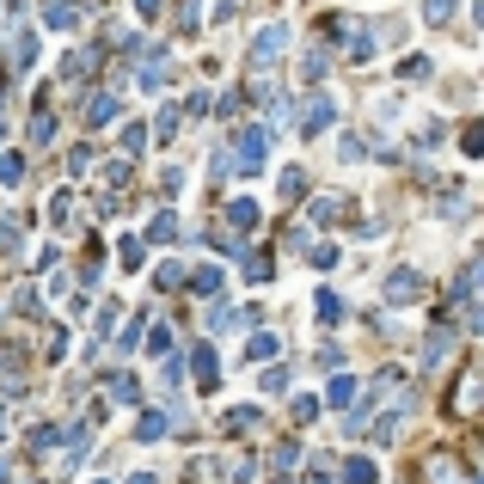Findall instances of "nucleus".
<instances>
[{
    "label": "nucleus",
    "mask_w": 484,
    "mask_h": 484,
    "mask_svg": "<svg viewBox=\"0 0 484 484\" xmlns=\"http://www.w3.org/2000/svg\"><path fill=\"white\" fill-rule=\"evenodd\" d=\"M264 154H270V129L264 123H245L240 136H233V147H227V166L240 178H251V172H264Z\"/></svg>",
    "instance_id": "1"
},
{
    "label": "nucleus",
    "mask_w": 484,
    "mask_h": 484,
    "mask_svg": "<svg viewBox=\"0 0 484 484\" xmlns=\"http://www.w3.org/2000/svg\"><path fill=\"white\" fill-rule=\"evenodd\" d=\"M136 56H141V68H136L141 92H154V86H166V49H160V43H141Z\"/></svg>",
    "instance_id": "2"
},
{
    "label": "nucleus",
    "mask_w": 484,
    "mask_h": 484,
    "mask_svg": "<svg viewBox=\"0 0 484 484\" xmlns=\"http://www.w3.org/2000/svg\"><path fill=\"white\" fill-rule=\"evenodd\" d=\"M190 374H197V386H203V392H215V381H221L215 344H190Z\"/></svg>",
    "instance_id": "3"
},
{
    "label": "nucleus",
    "mask_w": 484,
    "mask_h": 484,
    "mask_svg": "<svg viewBox=\"0 0 484 484\" xmlns=\"http://www.w3.org/2000/svg\"><path fill=\"white\" fill-rule=\"evenodd\" d=\"M282 49H288V25H270V31H264L258 43H251V68H270V62H277Z\"/></svg>",
    "instance_id": "4"
},
{
    "label": "nucleus",
    "mask_w": 484,
    "mask_h": 484,
    "mask_svg": "<svg viewBox=\"0 0 484 484\" xmlns=\"http://www.w3.org/2000/svg\"><path fill=\"white\" fill-rule=\"evenodd\" d=\"M331 117H338V99H331V92H319V99L301 110V136H319V129H331Z\"/></svg>",
    "instance_id": "5"
},
{
    "label": "nucleus",
    "mask_w": 484,
    "mask_h": 484,
    "mask_svg": "<svg viewBox=\"0 0 484 484\" xmlns=\"http://www.w3.org/2000/svg\"><path fill=\"white\" fill-rule=\"evenodd\" d=\"M381 295L392 301V307H405V301H417V295H423V282H417V270H392Z\"/></svg>",
    "instance_id": "6"
},
{
    "label": "nucleus",
    "mask_w": 484,
    "mask_h": 484,
    "mask_svg": "<svg viewBox=\"0 0 484 484\" xmlns=\"http://www.w3.org/2000/svg\"><path fill=\"white\" fill-rule=\"evenodd\" d=\"M117 110H123V99H117V92H99V99H86V129H104V123H117Z\"/></svg>",
    "instance_id": "7"
},
{
    "label": "nucleus",
    "mask_w": 484,
    "mask_h": 484,
    "mask_svg": "<svg viewBox=\"0 0 484 484\" xmlns=\"http://www.w3.org/2000/svg\"><path fill=\"white\" fill-rule=\"evenodd\" d=\"M448 356H453V331H448V325H436L429 344H423V368H442Z\"/></svg>",
    "instance_id": "8"
},
{
    "label": "nucleus",
    "mask_w": 484,
    "mask_h": 484,
    "mask_svg": "<svg viewBox=\"0 0 484 484\" xmlns=\"http://www.w3.org/2000/svg\"><path fill=\"white\" fill-rule=\"evenodd\" d=\"M43 25H49V31H74V25H80V6H74V0H49V6H43Z\"/></svg>",
    "instance_id": "9"
},
{
    "label": "nucleus",
    "mask_w": 484,
    "mask_h": 484,
    "mask_svg": "<svg viewBox=\"0 0 484 484\" xmlns=\"http://www.w3.org/2000/svg\"><path fill=\"white\" fill-rule=\"evenodd\" d=\"M190 295L215 301V295H221V270H215V264H197V270H190Z\"/></svg>",
    "instance_id": "10"
},
{
    "label": "nucleus",
    "mask_w": 484,
    "mask_h": 484,
    "mask_svg": "<svg viewBox=\"0 0 484 484\" xmlns=\"http://www.w3.org/2000/svg\"><path fill=\"white\" fill-rule=\"evenodd\" d=\"M227 221H233L240 233H251V227H258V203H251V197H233V203H227Z\"/></svg>",
    "instance_id": "11"
},
{
    "label": "nucleus",
    "mask_w": 484,
    "mask_h": 484,
    "mask_svg": "<svg viewBox=\"0 0 484 484\" xmlns=\"http://www.w3.org/2000/svg\"><path fill=\"white\" fill-rule=\"evenodd\" d=\"M136 442H166V417H160V411H141L136 417Z\"/></svg>",
    "instance_id": "12"
},
{
    "label": "nucleus",
    "mask_w": 484,
    "mask_h": 484,
    "mask_svg": "<svg viewBox=\"0 0 484 484\" xmlns=\"http://www.w3.org/2000/svg\"><path fill=\"white\" fill-rule=\"evenodd\" d=\"M381 472H374V460H362V453H349L344 460V484H374Z\"/></svg>",
    "instance_id": "13"
},
{
    "label": "nucleus",
    "mask_w": 484,
    "mask_h": 484,
    "mask_svg": "<svg viewBox=\"0 0 484 484\" xmlns=\"http://www.w3.org/2000/svg\"><path fill=\"white\" fill-rule=\"evenodd\" d=\"M277 190L288 197V203H301V197H307V172H301V166H288V172L277 178Z\"/></svg>",
    "instance_id": "14"
},
{
    "label": "nucleus",
    "mask_w": 484,
    "mask_h": 484,
    "mask_svg": "<svg viewBox=\"0 0 484 484\" xmlns=\"http://www.w3.org/2000/svg\"><path fill=\"white\" fill-rule=\"evenodd\" d=\"M166 240H178V221H172V215H154V221H147V240H141V245H166Z\"/></svg>",
    "instance_id": "15"
},
{
    "label": "nucleus",
    "mask_w": 484,
    "mask_h": 484,
    "mask_svg": "<svg viewBox=\"0 0 484 484\" xmlns=\"http://www.w3.org/2000/svg\"><path fill=\"white\" fill-rule=\"evenodd\" d=\"M110 399H117V405H141V381L136 374H117V381H110Z\"/></svg>",
    "instance_id": "16"
},
{
    "label": "nucleus",
    "mask_w": 484,
    "mask_h": 484,
    "mask_svg": "<svg viewBox=\"0 0 484 484\" xmlns=\"http://www.w3.org/2000/svg\"><path fill=\"white\" fill-rule=\"evenodd\" d=\"M349 399H356V381H349V374H338V381L325 386V405H331V411H344Z\"/></svg>",
    "instance_id": "17"
},
{
    "label": "nucleus",
    "mask_w": 484,
    "mask_h": 484,
    "mask_svg": "<svg viewBox=\"0 0 484 484\" xmlns=\"http://www.w3.org/2000/svg\"><path fill=\"white\" fill-rule=\"evenodd\" d=\"M31 62H37V37L19 31V37H13V68H31Z\"/></svg>",
    "instance_id": "18"
},
{
    "label": "nucleus",
    "mask_w": 484,
    "mask_h": 484,
    "mask_svg": "<svg viewBox=\"0 0 484 484\" xmlns=\"http://www.w3.org/2000/svg\"><path fill=\"white\" fill-rule=\"evenodd\" d=\"M245 282H270V251H245Z\"/></svg>",
    "instance_id": "19"
},
{
    "label": "nucleus",
    "mask_w": 484,
    "mask_h": 484,
    "mask_svg": "<svg viewBox=\"0 0 484 484\" xmlns=\"http://www.w3.org/2000/svg\"><path fill=\"white\" fill-rule=\"evenodd\" d=\"M277 349H282V338H270V331H258V338H251V349H245V356H251V362H270Z\"/></svg>",
    "instance_id": "20"
},
{
    "label": "nucleus",
    "mask_w": 484,
    "mask_h": 484,
    "mask_svg": "<svg viewBox=\"0 0 484 484\" xmlns=\"http://www.w3.org/2000/svg\"><path fill=\"white\" fill-rule=\"evenodd\" d=\"M453 6H460V0H423V19H429V25H448Z\"/></svg>",
    "instance_id": "21"
},
{
    "label": "nucleus",
    "mask_w": 484,
    "mask_h": 484,
    "mask_svg": "<svg viewBox=\"0 0 484 484\" xmlns=\"http://www.w3.org/2000/svg\"><path fill=\"white\" fill-rule=\"evenodd\" d=\"M92 62H99V49H74V56H68V68H62V74H68V80H80V74L92 68Z\"/></svg>",
    "instance_id": "22"
},
{
    "label": "nucleus",
    "mask_w": 484,
    "mask_h": 484,
    "mask_svg": "<svg viewBox=\"0 0 484 484\" xmlns=\"http://www.w3.org/2000/svg\"><path fill=\"white\" fill-rule=\"evenodd\" d=\"M31 141H37V147L56 141V117H49V110H37V117H31Z\"/></svg>",
    "instance_id": "23"
},
{
    "label": "nucleus",
    "mask_w": 484,
    "mask_h": 484,
    "mask_svg": "<svg viewBox=\"0 0 484 484\" xmlns=\"http://www.w3.org/2000/svg\"><path fill=\"white\" fill-rule=\"evenodd\" d=\"M56 442H62V429H56V423H37V429H31V448H37V453L56 448Z\"/></svg>",
    "instance_id": "24"
},
{
    "label": "nucleus",
    "mask_w": 484,
    "mask_h": 484,
    "mask_svg": "<svg viewBox=\"0 0 484 484\" xmlns=\"http://www.w3.org/2000/svg\"><path fill=\"white\" fill-rule=\"evenodd\" d=\"M25 178V160L19 154H0V184H19Z\"/></svg>",
    "instance_id": "25"
},
{
    "label": "nucleus",
    "mask_w": 484,
    "mask_h": 484,
    "mask_svg": "<svg viewBox=\"0 0 484 484\" xmlns=\"http://www.w3.org/2000/svg\"><path fill=\"white\" fill-rule=\"evenodd\" d=\"M49 221H56V227H68V221H74V197H68V190L49 203Z\"/></svg>",
    "instance_id": "26"
},
{
    "label": "nucleus",
    "mask_w": 484,
    "mask_h": 484,
    "mask_svg": "<svg viewBox=\"0 0 484 484\" xmlns=\"http://www.w3.org/2000/svg\"><path fill=\"white\" fill-rule=\"evenodd\" d=\"M141 331H147V319H141V312H136V319L123 325V338H117V349H136V344H141Z\"/></svg>",
    "instance_id": "27"
},
{
    "label": "nucleus",
    "mask_w": 484,
    "mask_h": 484,
    "mask_svg": "<svg viewBox=\"0 0 484 484\" xmlns=\"http://www.w3.org/2000/svg\"><path fill=\"white\" fill-rule=\"evenodd\" d=\"M319 319H325V325H331V319H344V301H338V295H331V288H325V295H319Z\"/></svg>",
    "instance_id": "28"
},
{
    "label": "nucleus",
    "mask_w": 484,
    "mask_h": 484,
    "mask_svg": "<svg viewBox=\"0 0 484 484\" xmlns=\"http://www.w3.org/2000/svg\"><path fill=\"white\" fill-rule=\"evenodd\" d=\"M233 325H245L240 307H215V331H233Z\"/></svg>",
    "instance_id": "29"
},
{
    "label": "nucleus",
    "mask_w": 484,
    "mask_h": 484,
    "mask_svg": "<svg viewBox=\"0 0 484 484\" xmlns=\"http://www.w3.org/2000/svg\"><path fill=\"white\" fill-rule=\"evenodd\" d=\"M258 423H264L258 411H227V429H233V436H240V429H258Z\"/></svg>",
    "instance_id": "30"
},
{
    "label": "nucleus",
    "mask_w": 484,
    "mask_h": 484,
    "mask_svg": "<svg viewBox=\"0 0 484 484\" xmlns=\"http://www.w3.org/2000/svg\"><path fill=\"white\" fill-rule=\"evenodd\" d=\"M264 386H270V392H288V386H295V368H270Z\"/></svg>",
    "instance_id": "31"
},
{
    "label": "nucleus",
    "mask_w": 484,
    "mask_h": 484,
    "mask_svg": "<svg viewBox=\"0 0 484 484\" xmlns=\"http://www.w3.org/2000/svg\"><path fill=\"white\" fill-rule=\"evenodd\" d=\"M154 129H160V136H178V104H166V110L154 117Z\"/></svg>",
    "instance_id": "32"
},
{
    "label": "nucleus",
    "mask_w": 484,
    "mask_h": 484,
    "mask_svg": "<svg viewBox=\"0 0 484 484\" xmlns=\"http://www.w3.org/2000/svg\"><path fill=\"white\" fill-rule=\"evenodd\" d=\"M154 282H160V288H178V282H184V264H160V277Z\"/></svg>",
    "instance_id": "33"
},
{
    "label": "nucleus",
    "mask_w": 484,
    "mask_h": 484,
    "mask_svg": "<svg viewBox=\"0 0 484 484\" xmlns=\"http://www.w3.org/2000/svg\"><path fill=\"white\" fill-rule=\"evenodd\" d=\"M172 349V331H147V356H166Z\"/></svg>",
    "instance_id": "34"
},
{
    "label": "nucleus",
    "mask_w": 484,
    "mask_h": 484,
    "mask_svg": "<svg viewBox=\"0 0 484 484\" xmlns=\"http://www.w3.org/2000/svg\"><path fill=\"white\" fill-rule=\"evenodd\" d=\"M141 258H147V245H141V240H123V264H129V270H136Z\"/></svg>",
    "instance_id": "35"
},
{
    "label": "nucleus",
    "mask_w": 484,
    "mask_h": 484,
    "mask_svg": "<svg viewBox=\"0 0 484 484\" xmlns=\"http://www.w3.org/2000/svg\"><path fill=\"white\" fill-rule=\"evenodd\" d=\"M399 74H405V80H423V74H429V56H411V62H405Z\"/></svg>",
    "instance_id": "36"
},
{
    "label": "nucleus",
    "mask_w": 484,
    "mask_h": 484,
    "mask_svg": "<svg viewBox=\"0 0 484 484\" xmlns=\"http://www.w3.org/2000/svg\"><path fill=\"white\" fill-rule=\"evenodd\" d=\"M141 141H147V129H141V123H129V129H123V147H129V154H141Z\"/></svg>",
    "instance_id": "37"
},
{
    "label": "nucleus",
    "mask_w": 484,
    "mask_h": 484,
    "mask_svg": "<svg viewBox=\"0 0 484 484\" xmlns=\"http://www.w3.org/2000/svg\"><path fill=\"white\" fill-rule=\"evenodd\" d=\"M13 240H19V227H13V221H0V251H13Z\"/></svg>",
    "instance_id": "38"
},
{
    "label": "nucleus",
    "mask_w": 484,
    "mask_h": 484,
    "mask_svg": "<svg viewBox=\"0 0 484 484\" xmlns=\"http://www.w3.org/2000/svg\"><path fill=\"white\" fill-rule=\"evenodd\" d=\"M160 6H166V0H136V13H141V19H160Z\"/></svg>",
    "instance_id": "39"
},
{
    "label": "nucleus",
    "mask_w": 484,
    "mask_h": 484,
    "mask_svg": "<svg viewBox=\"0 0 484 484\" xmlns=\"http://www.w3.org/2000/svg\"><path fill=\"white\" fill-rule=\"evenodd\" d=\"M129 484H160V479H147V472H136V479H129Z\"/></svg>",
    "instance_id": "40"
},
{
    "label": "nucleus",
    "mask_w": 484,
    "mask_h": 484,
    "mask_svg": "<svg viewBox=\"0 0 484 484\" xmlns=\"http://www.w3.org/2000/svg\"><path fill=\"white\" fill-rule=\"evenodd\" d=\"M0 104H6V74H0Z\"/></svg>",
    "instance_id": "41"
},
{
    "label": "nucleus",
    "mask_w": 484,
    "mask_h": 484,
    "mask_svg": "<svg viewBox=\"0 0 484 484\" xmlns=\"http://www.w3.org/2000/svg\"><path fill=\"white\" fill-rule=\"evenodd\" d=\"M0 436H6V411H0Z\"/></svg>",
    "instance_id": "42"
},
{
    "label": "nucleus",
    "mask_w": 484,
    "mask_h": 484,
    "mask_svg": "<svg viewBox=\"0 0 484 484\" xmlns=\"http://www.w3.org/2000/svg\"><path fill=\"white\" fill-rule=\"evenodd\" d=\"M0 484H6V466H0Z\"/></svg>",
    "instance_id": "43"
},
{
    "label": "nucleus",
    "mask_w": 484,
    "mask_h": 484,
    "mask_svg": "<svg viewBox=\"0 0 484 484\" xmlns=\"http://www.w3.org/2000/svg\"><path fill=\"white\" fill-rule=\"evenodd\" d=\"M312 484H325V479H312Z\"/></svg>",
    "instance_id": "44"
}]
</instances>
